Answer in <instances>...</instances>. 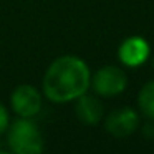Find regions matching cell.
Wrapping results in <instances>:
<instances>
[{"instance_id": "5b68a950", "label": "cell", "mask_w": 154, "mask_h": 154, "mask_svg": "<svg viewBox=\"0 0 154 154\" xmlns=\"http://www.w3.org/2000/svg\"><path fill=\"white\" fill-rule=\"evenodd\" d=\"M139 128V114L133 108H119L111 111L104 119V129L113 137H128Z\"/></svg>"}, {"instance_id": "52a82bcc", "label": "cell", "mask_w": 154, "mask_h": 154, "mask_svg": "<svg viewBox=\"0 0 154 154\" xmlns=\"http://www.w3.org/2000/svg\"><path fill=\"white\" fill-rule=\"evenodd\" d=\"M75 113L76 118L86 126H96L104 114L103 103L100 101V98L94 94H88V91L85 94H81L80 98L75 100Z\"/></svg>"}, {"instance_id": "6da1fadb", "label": "cell", "mask_w": 154, "mask_h": 154, "mask_svg": "<svg viewBox=\"0 0 154 154\" xmlns=\"http://www.w3.org/2000/svg\"><path fill=\"white\" fill-rule=\"evenodd\" d=\"M91 71L76 55H61L48 65L42 80V93L48 101L66 104L90 90Z\"/></svg>"}, {"instance_id": "30bf717a", "label": "cell", "mask_w": 154, "mask_h": 154, "mask_svg": "<svg viewBox=\"0 0 154 154\" xmlns=\"http://www.w3.org/2000/svg\"><path fill=\"white\" fill-rule=\"evenodd\" d=\"M0 149H2V141H0Z\"/></svg>"}, {"instance_id": "7a4b0ae2", "label": "cell", "mask_w": 154, "mask_h": 154, "mask_svg": "<svg viewBox=\"0 0 154 154\" xmlns=\"http://www.w3.org/2000/svg\"><path fill=\"white\" fill-rule=\"evenodd\" d=\"M7 146L15 154H40L45 149V141L33 118H18L5 131Z\"/></svg>"}, {"instance_id": "ba28073f", "label": "cell", "mask_w": 154, "mask_h": 154, "mask_svg": "<svg viewBox=\"0 0 154 154\" xmlns=\"http://www.w3.org/2000/svg\"><path fill=\"white\" fill-rule=\"evenodd\" d=\"M137 108L141 114L154 121V81H147L137 93Z\"/></svg>"}, {"instance_id": "3957f363", "label": "cell", "mask_w": 154, "mask_h": 154, "mask_svg": "<svg viewBox=\"0 0 154 154\" xmlns=\"http://www.w3.org/2000/svg\"><path fill=\"white\" fill-rule=\"evenodd\" d=\"M128 86V75L123 68L106 65L91 75L90 88L101 98H113L121 94Z\"/></svg>"}, {"instance_id": "277c9868", "label": "cell", "mask_w": 154, "mask_h": 154, "mask_svg": "<svg viewBox=\"0 0 154 154\" xmlns=\"http://www.w3.org/2000/svg\"><path fill=\"white\" fill-rule=\"evenodd\" d=\"M10 106L18 118H35L43 106V93L33 85H18L10 94Z\"/></svg>"}, {"instance_id": "8992f818", "label": "cell", "mask_w": 154, "mask_h": 154, "mask_svg": "<svg viewBox=\"0 0 154 154\" xmlns=\"http://www.w3.org/2000/svg\"><path fill=\"white\" fill-rule=\"evenodd\" d=\"M151 55V48L147 40H144L143 37H128L126 40L121 42L119 48H118V58L124 66L129 68H137L141 65H144L147 61Z\"/></svg>"}, {"instance_id": "9c48e42d", "label": "cell", "mask_w": 154, "mask_h": 154, "mask_svg": "<svg viewBox=\"0 0 154 154\" xmlns=\"http://www.w3.org/2000/svg\"><path fill=\"white\" fill-rule=\"evenodd\" d=\"M8 126H10V114H8V109L5 108V104L0 103V136L5 134Z\"/></svg>"}]
</instances>
